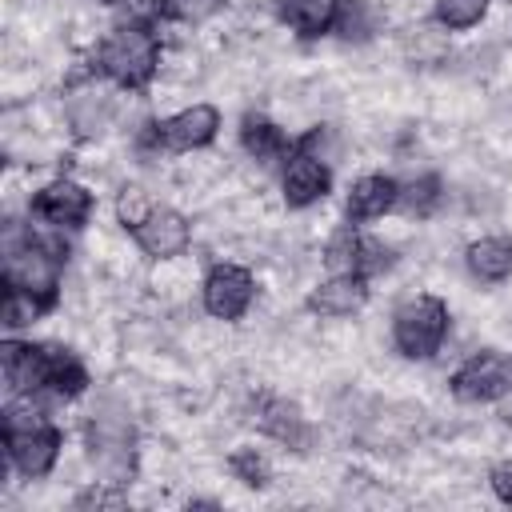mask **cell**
Returning <instances> with one entry per match:
<instances>
[{"instance_id": "cell-1", "label": "cell", "mask_w": 512, "mask_h": 512, "mask_svg": "<svg viewBox=\"0 0 512 512\" xmlns=\"http://www.w3.org/2000/svg\"><path fill=\"white\" fill-rule=\"evenodd\" d=\"M68 260V248L60 240L36 236L32 228L8 220L4 224V276L0 284H16L48 304V312L60 304V268Z\"/></svg>"}, {"instance_id": "cell-18", "label": "cell", "mask_w": 512, "mask_h": 512, "mask_svg": "<svg viewBox=\"0 0 512 512\" xmlns=\"http://www.w3.org/2000/svg\"><path fill=\"white\" fill-rule=\"evenodd\" d=\"M440 188H444V184H440V176H436V172H424V176H416V180L400 184L396 212H404V216H412V220H428V216L440 208V200H444V192H440Z\"/></svg>"}, {"instance_id": "cell-23", "label": "cell", "mask_w": 512, "mask_h": 512, "mask_svg": "<svg viewBox=\"0 0 512 512\" xmlns=\"http://www.w3.org/2000/svg\"><path fill=\"white\" fill-rule=\"evenodd\" d=\"M488 4L492 0H436L432 16H436V24L444 32H468V28H476L484 20Z\"/></svg>"}, {"instance_id": "cell-9", "label": "cell", "mask_w": 512, "mask_h": 512, "mask_svg": "<svg viewBox=\"0 0 512 512\" xmlns=\"http://www.w3.org/2000/svg\"><path fill=\"white\" fill-rule=\"evenodd\" d=\"M56 344H32V340H4L0 344V364H4V384L12 396H36L48 392Z\"/></svg>"}, {"instance_id": "cell-3", "label": "cell", "mask_w": 512, "mask_h": 512, "mask_svg": "<svg viewBox=\"0 0 512 512\" xmlns=\"http://www.w3.org/2000/svg\"><path fill=\"white\" fill-rule=\"evenodd\" d=\"M96 72L128 92H144L160 72L156 24H120L96 48Z\"/></svg>"}, {"instance_id": "cell-12", "label": "cell", "mask_w": 512, "mask_h": 512, "mask_svg": "<svg viewBox=\"0 0 512 512\" xmlns=\"http://www.w3.org/2000/svg\"><path fill=\"white\" fill-rule=\"evenodd\" d=\"M132 240L148 260H172L192 244V224H188L184 212L156 204L152 216L140 228H132Z\"/></svg>"}, {"instance_id": "cell-14", "label": "cell", "mask_w": 512, "mask_h": 512, "mask_svg": "<svg viewBox=\"0 0 512 512\" xmlns=\"http://www.w3.org/2000/svg\"><path fill=\"white\" fill-rule=\"evenodd\" d=\"M396 200H400V180H392L384 172H368V176L352 180V188H348V200H344L348 224L380 220L384 212H396Z\"/></svg>"}, {"instance_id": "cell-2", "label": "cell", "mask_w": 512, "mask_h": 512, "mask_svg": "<svg viewBox=\"0 0 512 512\" xmlns=\"http://www.w3.org/2000/svg\"><path fill=\"white\" fill-rule=\"evenodd\" d=\"M0 432H4V456L24 480H40L56 468L60 448H64V428L52 424L32 404V396H12L4 404Z\"/></svg>"}, {"instance_id": "cell-6", "label": "cell", "mask_w": 512, "mask_h": 512, "mask_svg": "<svg viewBox=\"0 0 512 512\" xmlns=\"http://www.w3.org/2000/svg\"><path fill=\"white\" fill-rule=\"evenodd\" d=\"M448 392L460 404H492V400H504L512 392V356H504L496 348L472 352L448 376Z\"/></svg>"}, {"instance_id": "cell-8", "label": "cell", "mask_w": 512, "mask_h": 512, "mask_svg": "<svg viewBox=\"0 0 512 512\" xmlns=\"http://www.w3.org/2000/svg\"><path fill=\"white\" fill-rule=\"evenodd\" d=\"M92 208H96V196H92L84 184L68 180V176L48 180V184L36 188L32 200H28V212H32L36 220H44L48 228H84L88 216H92Z\"/></svg>"}, {"instance_id": "cell-19", "label": "cell", "mask_w": 512, "mask_h": 512, "mask_svg": "<svg viewBox=\"0 0 512 512\" xmlns=\"http://www.w3.org/2000/svg\"><path fill=\"white\" fill-rule=\"evenodd\" d=\"M44 312H48V304L40 296H32V292H24L16 284H4V292H0V324L8 332H20V328L36 324Z\"/></svg>"}, {"instance_id": "cell-26", "label": "cell", "mask_w": 512, "mask_h": 512, "mask_svg": "<svg viewBox=\"0 0 512 512\" xmlns=\"http://www.w3.org/2000/svg\"><path fill=\"white\" fill-rule=\"evenodd\" d=\"M72 504H76V508H124V504H128V492H124L116 480H96V484L84 488Z\"/></svg>"}, {"instance_id": "cell-11", "label": "cell", "mask_w": 512, "mask_h": 512, "mask_svg": "<svg viewBox=\"0 0 512 512\" xmlns=\"http://www.w3.org/2000/svg\"><path fill=\"white\" fill-rule=\"evenodd\" d=\"M252 424H256V432H264L268 440H276L292 452H308V444H312V428H308L304 412L276 392L252 396Z\"/></svg>"}, {"instance_id": "cell-10", "label": "cell", "mask_w": 512, "mask_h": 512, "mask_svg": "<svg viewBox=\"0 0 512 512\" xmlns=\"http://www.w3.org/2000/svg\"><path fill=\"white\" fill-rule=\"evenodd\" d=\"M280 192H284L288 208H312L332 192V172L308 144L296 140V148H292V156L284 160V172H280Z\"/></svg>"}, {"instance_id": "cell-4", "label": "cell", "mask_w": 512, "mask_h": 512, "mask_svg": "<svg viewBox=\"0 0 512 512\" xmlns=\"http://www.w3.org/2000/svg\"><path fill=\"white\" fill-rule=\"evenodd\" d=\"M220 132V108L216 104H188L176 116L164 120H148L136 132V156L144 160H160V156H176V152H196L208 148Z\"/></svg>"}, {"instance_id": "cell-5", "label": "cell", "mask_w": 512, "mask_h": 512, "mask_svg": "<svg viewBox=\"0 0 512 512\" xmlns=\"http://www.w3.org/2000/svg\"><path fill=\"white\" fill-rule=\"evenodd\" d=\"M448 324H452V316L440 296H432V292L412 296L392 316V344L404 360H432L444 348Z\"/></svg>"}, {"instance_id": "cell-15", "label": "cell", "mask_w": 512, "mask_h": 512, "mask_svg": "<svg viewBox=\"0 0 512 512\" xmlns=\"http://www.w3.org/2000/svg\"><path fill=\"white\" fill-rule=\"evenodd\" d=\"M240 144H244V152H248L256 164H264V168L284 164V160L292 156V148H296V140H292L276 120H268V116H260V112H248V116L240 120Z\"/></svg>"}, {"instance_id": "cell-16", "label": "cell", "mask_w": 512, "mask_h": 512, "mask_svg": "<svg viewBox=\"0 0 512 512\" xmlns=\"http://www.w3.org/2000/svg\"><path fill=\"white\" fill-rule=\"evenodd\" d=\"M464 264L484 284H504L512 276V236H480L464 248Z\"/></svg>"}, {"instance_id": "cell-17", "label": "cell", "mask_w": 512, "mask_h": 512, "mask_svg": "<svg viewBox=\"0 0 512 512\" xmlns=\"http://www.w3.org/2000/svg\"><path fill=\"white\" fill-rule=\"evenodd\" d=\"M336 8H340V0H276L280 20H284L296 36H304V40H316V36L332 32Z\"/></svg>"}, {"instance_id": "cell-28", "label": "cell", "mask_w": 512, "mask_h": 512, "mask_svg": "<svg viewBox=\"0 0 512 512\" xmlns=\"http://www.w3.org/2000/svg\"><path fill=\"white\" fill-rule=\"evenodd\" d=\"M488 484H492V492H496L500 504H512V460H500L488 472Z\"/></svg>"}, {"instance_id": "cell-21", "label": "cell", "mask_w": 512, "mask_h": 512, "mask_svg": "<svg viewBox=\"0 0 512 512\" xmlns=\"http://www.w3.org/2000/svg\"><path fill=\"white\" fill-rule=\"evenodd\" d=\"M332 32L348 44H364L372 32H376V12L368 0H340L336 8V20H332Z\"/></svg>"}, {"instance_id": "cell-13", "label": "cell", "mask_w": 512, "mask_h": 512, "mask_svg": "<svg viewBox=\"0 0 512 512\" xmlns=\"http://www.w3.org/2000/svg\"><path fill=\"white\" fill-rule=\"evenodd\" d=\"M368 276H356V272H328V280H320L312 292H308V312L316 316H328V320H340V316H352L368 304Z\"/></svg>"}, {"instance_id": "cell-24", "label": "cell", "mask_w": 512, "mask_h": 512, "mask_svg": "<svg viewBox=\"0 0 512 512\" xmlns=\"http://www.w3.org/2000/svg\"><path fill=\"white\" fill-rule=\"evenodd\" d=\"M228 472L248 488H268L272 484V464H268V456L260 448H236L228 456Z\"/></svg>"}, {"instance_id": "cell-25", "label": "cell", "mask_w": 512, "mask_h": 512, "mask_svg": "<svg viewBox=\"0 0 512 512\" xmlns=\"http://www.w3.org/2000/svg\"><path fill=\"white\" fill-rule=\"evenodd\" d=\"M152 208H156V204H152V196H148L144 188H124L120 200H116V220L132 232V228H140V224L152 216Z\"/></svg>"}, {"instance_id": "cell-22", "label": "cell", "mask_w": 512, "mask_h": 512, "mask_svg": "<svg viewBox=\"0 0 512 512\" xmlns=\"http://www.w3.org/2000/svg\"><path fill=\"white\" fill-rule=\"evenodd\" d=\"M396 264V252L384 244V240H376V236H364V232H356V240H352V272L356 276H380V272H388Z\"/></svg>"}, {"instance_id": "cell-27", "label": "cell", "mask_w": 512, "mask_h": 512, "mask_svg": "<svg viewBox=\"0 0 512 512\" xmlns=\"http://www.w3.org/2000/svg\"><path fill=\"white\" fill-rule=\"evenodd\" d=\"M124 24H156L164 20V0H116Z\"/></svg>"}, {"instance_id": "cell-20", "label": "cell", "mask_w": 512, "mask_h": 512, "mask_svg": "<svg viewBox=\"0 0 512 512\" xmlns=\"http://www.w3.org/2000/svg\"><path fill=\"white\" fill-rule=\"evenodd\" d=\"M84 388H88V368L80 364V356H76V352H68V348H60V344H56V360H52L48 392H52V396H60V400H72V396H80Z\"/></svg>"}, {"instance_id": "cell-7", "label": "cell", "mask_w": 512, "mask_h": 512, "mask_svg": "<svg viewBox=\"0 0 512 512\" xmlns=\"http://www.w3.org/2000/svg\"><path fill=\"white\" fill-rule=\"evenodd\" d=\"M200 300H204V312L208 316H216V320H240L252 308V300H256V280H252V272L244 264L216 260L204 272Z\"/></svg>"}]
</instances>
